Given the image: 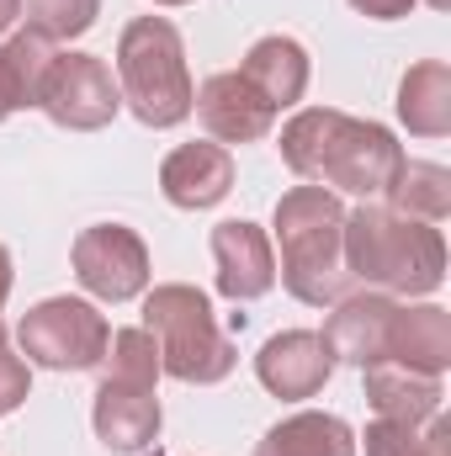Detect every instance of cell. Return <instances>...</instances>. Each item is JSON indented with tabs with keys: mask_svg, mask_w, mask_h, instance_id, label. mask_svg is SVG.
Segmentation results:
<instances>
[{
	"mask_svg": "<svg viewBox=\"0 0 451 456\" xmlns=\"http://www.w3.org/2000/svg\"><path fill=\"white\" fill-rule=\"evenodd\" d=\"M388 197H393V213L420 218V224H441L451 213V175L441 165L404 159V170H398V181L388 186Z\"/></svg>",
	"mask_w": 451,
	"mask_h": 456,
	"instance_id": "cell-21",
	"label": "cell"
},
{
	"mask_svg": "<svg viewBox=\"0 0 451 456\" xmlns=\"http://www.w3.org/2000/svg\"><path fill=\"white\" fill-rule=\"evenodd\" d=\"M276 244H282V281L298 303L324 308L350 287L345 271V208L324 186H292L276 202Z\"/></svg>",
	"mask_w": 451,
	"mask_h": 456,
	"instance_id": "cell-2",
	"label": "cell"
},
{
	"mask_svg": "<svg viewBox=\"0 0 451 456\" xmlns=\"http://www.w3.org/2000/svg\"><path fill=\"white\" fill-rule=\"evenodd\" d=\"M16 16H21V0H0V32H5Z\"/></svg>",
	"mask_w": 451,
	"mask_h": 456,
	"instance_id": "cell-28",
	"label": "cell"
},
{
	"mask_svg": "<svg viewBox=\"0 0 451 456\" xmlns=\"http://www.w3.org/2000/svg\"><path fill=\"white\" fill-rule=\"evenodd\" d=\"M398 117L409 122V133L420 138H441L451 133V69L441 59L414 64L398 86Z\"/></svg>",
	"mask_w": 451,
	"mask_h": 456,
	"instance_id": "cell-20",
	"label": "cell"
},
{
	"mask_svg": "<svg viewBox=\"0 0 451 456\" xmlns=\"http://www.w3.org/2000/svg\"><path fill=\"white\" fill-rule=\"evenodd\" d=\"M255 456H356V436L335 414H292L266 430Z\"/></svg>",
	"mask_w": 451,
	"mask_h": 456,
	"instance_id": "cell-19",
	"label": "cell"
},
{
	"mask_svg": "<svg viewBox=\"0 0 451 456\" xmlns=\"http://www.w3.org/2000/svg\"><path fill=\"white\" fill-rule=\"evenodd\" d=\"M102 366H107V377H117V382L154 387V377H160V345H154L149 330H117L112 340H107Z\"/></svg>",
	"mask_w": 451,
	"mask_h": 456,
	"instance_id": "cell-24",
	"label": "cell"
},
{
	"mask_svg": "<svg viewBox=\"0 0 451 456\" xmlns=\"http://www.w3.org/2000/svg\"><path fill=\"white\" fill-rule=\"evenodd\" d=\"M213 260H218V292L228 303H250V297H266L276 287L271 239L244 218H228L213 228Z\"/></svg>",
	"mask_w": 451,
	"mask_h": 456,
	"instance_id": "cell-10",
	"label": "cell"
},
{
	"mask_svg": "<svg viewBox=\"0 0 451 456\" xmlns=\"http://www.w3.org/2000/svg\"><path fill=\"white\" fill-rule=\"evenodd\" d=\"M0 345H5V330H0Z\"/></svg>",
	"mask_w": 451,
	"mask_h": 456,
	"instance_id": "cell-31",
	"label": "cell"
},
{
	"mask_svg": "<svg viewBox=\"0 0 451 456\" xmlns=\"http://www.w3.org/2000/svg\"><path fill=\"white\" fill-rule=\"evenodd\" d=\"M53 43L48 37H37L32 27L27 32H16L5 48H0V122L16 112V107H37V96H43V80H48V69H53Z\"/></svg>",
	"mask_w": 451,
	"mask_h": 456,
	"instance_id": "cell-18",
	"label": "cell"
},
{
	"mask_svg": "<svg viewBox=\"0 0 451 456\" xmlns=\"http://www.w3.org/2000/svg\"><path fill=\"white\" fill-rule=\"evenodd\" d=\"M356 11H366V16H377V21H393V16H404L414 0H350Z\"/></svg>",
	"mask_w": 451,
	"mask_h": 456,
	"instance_id": "cell-26",
	"label": "cell"
},
{
	"mask_svg": "<svg viewBox=\"0 0 451 456\" xmlns=\"http://www.w3.org/2000/svg\"><path fill=\"white\" fill-rule=\"evenodd\" d=\"M366 456H451V425L447 419H425V425L377 419L366 430Z\"/></svg>",
	"mask_w": 451,
	"mask_h": 456,
	"instance_id": "cell-22",
	"label": "cell"
},
{
	"mask_svg": "<svg viewBox=\"0 0 451 456\" xmlns=\"http://www.w3.org/2000/svg\"><path fill=\"white\" fill-rule=\"evenodd\" d=\"M361 371H366V398H372V409L382 419H398V425L436 419V409H441V377L409 371L398 361H372Z\"/></svg>",
	"mask_w": 451,
	"mask_h": 456,
	"instance_id": "cell-15",
	"label": "cell"
},
{
	"mask_svg": "<svg viewBox=\"0 0 451 456\" xmlns=\"http://www.w3.org/2000/svg\"><path fill=\"white\" fill-rule=\"evenodd\" d=\"M75 276L102 303H127L149 287V249L133 228L96 224L75 239Z\"/></svg>",
	"mask_w": 451,
	"mask_h": 456,
	"instance_id": "cell-8",
	"label": "cell"
},
{
	"mask_svg": "<svg viewBox=\"0 0 451 456\" xmlns=\"http://www.w3.org/2000/svg\"><path fill=\"white\" fill-rule=\"evenodd\" d=\"M5 292H11V255H5V244H0V308H5Z\"/></svg>",
	"mask_w": 451,
	"mask_h": 456,
	"instance_id": "cell-27",
	"label": "cell"
},
{
	"mask_svg": "<svg viewBox=\"0 0 451 456\" xmlns=\"http://www.w3.org/2000/svg\"><path fill=\"white\" fill-rule=\"evenodd\" d=\"M144 330L160 345V366L181 382H224L234 371V345L213 319V303L197 287H154L144 303Z\"/></svg>",
	"mask_w": 451,
	"mask_h": 456,
	"instance_id": "cell-5",
	"label": "cell"
},
{
	"mask_svg": "<svg viewBox=\"0 0 451 456\" xmlns=\"http://www.w3.org/2000/svg\"><path fill=\"white\" fill-rule=\"evenodd\" d=\"M96 436L112 452H144L160 436V398H154V387L102 377V393H96Z\"/></svg>",
	"mask_w": 451,
	"mask_h": 456,
	"instance_id": "cell-12",
	"label": "cell"
},
{
	"mask_svg": "<svg viewBox=\"0 0 451 456\" xmlns=\"http://www.w3.org/2000/svg\"><path fill=\"white\" fill-rule=\"evenodd\" d=\"M430 5H436V11H447V5H451V0H430Z\"/></svg>",
	"mask_w": 451,
	"mask_h": 456,
	"instance_id": "cell-30",
	"label": "cell"
},
{
	"mask_svg": "<svg viewBox=\"0 0 451 456\" xmlns=\"http://www.w3.org/2000/svg\"><path fill=\"white\" fill-rule=\"evenodd\" d=\"M27 387H32V377H27V361H21V355H11V350L0 345V414L21 409Z\"/></svg>",
	"mask_w": 451,
	"mask_h": 456,
	"instance_id": "cell-25",
	"label": "cell"
},
{
	"mask_svg": "<svg viewBox=\"0 0 451 456\" xmlns=\"http://www.w3.org/2000/svg\"><path fill=\"white\" fill-rule=\"evenodd\" d=\"M107 319L80 297H48L21 319V355L53 371H91L107 355Z\"/></svg>",
	"mask_w": 451,
	"mask_h": 456,
	"instance_id": "cell-6",
	"label": "cell"
},
{
	"mask_svg": "<svg viewBox=\"0 0 451 456\" xmlns=\"http://www.w3.org/2000/svg\"><path fill=\"white\" fill-rule=\"evenodd\" d=\"M330 371H335V355H330L324 335H314V330H287V335L266 340L255 355V377L276 398H314L330 382Z\"/></svg>",
	"mask_w": 451,
	"mask_h": 456,
	"instance_id": "cell-9",
	"label": "cell"
},
{
	"mask_svg": "<svg viewBox=\"0 0 451 456\" xmlns=\"http://www.w3.org/2000/svg\"><path fill=\"white\" fill-rule=\"evenodd\" d=\"M37 107L53 117L59 127L70 133H96L107 127L122 107V91L112 86V69L91 53H59L48 80H43V96Z\"/></svg>",
	"mask_w": 451,
	"mask_h": 456,
	"instance_id": "cell-7",
	"label": "cell"
},
{
	"mask_svg": "<svg viewBox=\"0 0 451 456\" xmlns=\"http://www.w3.org/2000/svg\"><path fill=\"white\" fill-rule=\"evenodd\" d=\"M160 186L176 208L197 213V208H213L224 202L228 186H234V159H228L224 143H181L165 170H160Z\"/></svg>",
	"mask_w": 451,
	"mask_h": 456,
	"instance_id": "cell-13",
	"label": "cell"
},
{
	"mask_svg": "<svg viewBox=\"0 0 451 456\" xmlns=\"http://www.w3.org/2000/svg\"><path fill=\"white\" fill-rule=\"evenodd\" d=\"M154 5H192V0H154Z\"/></svg>",
	"mask_w": 451,
	"mask_h": 456,
	"instance_id": "cell-29",
	"label": "cell"
},
{
	"mask_svg": "<svg viewBox=\"0 0 451 456\" xmlns=\"http://www.w3.org/2000/svg\"><path fill=\"white\" fill-rule=\"evenodd\" d=\"M282 159L303 181L340 186L350 197H388V186L404 170V149L393 143L388 127L356 122L345 112H330V107L298 112L282 127Z\"/></svg>",
	"mask_w": 451,
	"mask_h": 456,
	"instance_id": "cell-1",
	"label": "cell"
},
{
	"mask_svg": "<svg viewBox=\"0 0 451 456\" xmlns=\"http://www.w3.org/2000/svg\"><path fill=\"white\" fill-rule=\"evenodd\" d=\"M21 11H27V27H32L37 37L70 43V37H80V32L96 27L102 0H21Z\"/></svg>",
	"mask_w": 451,
	"mask_h": 456,
	"instance_id": "cell-23",
	"label": "cell"
},
{
	"mask_svg": "<svg viewBox=\"0 0 451 456\" xmlns=\"http://www.w3.org/2000/svg\"><path fill=\"white\" fill-rule=\"evenodd\" d=\"M117 80L122 102L149 127H176L192 117V75H186V48L181 32L165 16H138L122 27L117 43Z\"/></svg>",
	"mask_w": 451,
	"mask_h": 456,
	"instance_id": "cell-4",
	"label": "cell"
},
{
	"mask_svg": "<svg viewBox=\"0 0 451 456\" xmlns=\"http://www.w3.org/2000/svg\"><path fill=\"white\" fill-rule=\"evenodd\" d=\"M345 271H350V281L420 297V292L441 287L447 244L420 218H404L388 208H361V213H345Z\"/></svg>",
	"mask_w": 451,
	"mask_h": 456,
	"instance_id": "cell-3",
	"label": "cell"
},
{
	"mask_svg": "<svg viewBox=\"0 0 451 456\" xmlns=\"http://www.w3.org/2000/svg\"><path fill=\"white\" fill-rule=\"evenodd\" d=\"M192 112L202 117V127L218 138V143H255L271 133V102L234 69V75H213L197 96H192Z\"/></svg>",
	"mask_w": 451,
	"mask_h": 456,
	"instance_id": "cell-11",
	"label": "cell"
},
{
	"mask_svg": "<svg viewBox=\"0 0 451 456\" xmlns=\"http://www.w3.org/2000/svg\"><path fill=\"white\" fill-rule=\"evenodd\" d=\"M239 75L271 102V112H282V107L303 102V91H308V53L292 37H260L244 53V69Z\"/></svg>",
	"mask_w": 451,
	"mask_h": 456,
	"instance_id": "cell-17",
	"label": "cell"
},
{
	"mask_svg": "<svg viewBox=\"0 0 451 456\" xmlns=\"http://www.w3.org/2000/svg\"><path fill=\"white\" fill-rule=\"evenodd\" d=\"M393 314H398V303H388V297H377V292L345 297L335 314H330V330H324L330 355H335V361H356V366L382 361V355H388Z\"/></svg>",
	"mask_w": 451,
	"mask_h": 456,
	"instance_id": "cell-14",
	"label": "cell"
},
{
	"mask_svg": "<svg viewBox=\"0 0 451 456\" xmlns=\"http://www.w3.org/2000/svg\"><path fill=\"white\" fill-rule=\"evenodd\" d=\"M382 361H398L409 371H425V377H441L451 361V319L447 308H398L393 314V330H388V355Z\"/></svg>",
	"mask_w": 451,
	"mask_h": 456,
	"instance_id": "cell-16",
	"label": "cell"
}]
</instances>
